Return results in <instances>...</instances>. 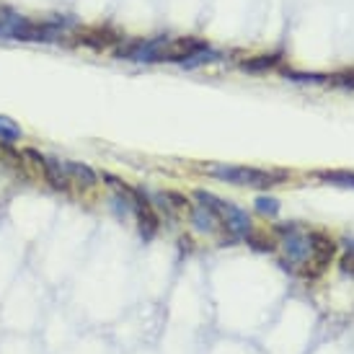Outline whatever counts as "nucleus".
Here are the masks:
<instances>
[{"label": "nucleus", "mask_w": 354, "mask_h": 354, "mask_svg": "<svg viewBox=\"0 0 354 354\" xmlns=\"http://www.w3.org/2000/svg\"><path fill=\"white\" fill-rule=\"evenodd\" d=\"M171 37H153V39H122L111 50V55L135 65H160L166 62V52Z\"/></svg>", "instance_id": "nucleus-2"}, {"label": "nucleus", "mask_w": 354, "mask_h": 354, "mask_svg": "<svg viewBox=\"0 0 354 354\" xmlns=\"http://www.w3.org/2000/svg\"><path fill=\"white\" fill-rule=\"evenodd\" d=\"M217 217H220V225L230 233V241H233V243H236L238 238H246V236L254 233L251 215H248L246 209H241L238 205H233V202H223Z\"/></svg>", "instance_id": "nucleus-5"}, {"label": "nucleus", "mask_w": 354, "mask_h": 354, "mask_svg": "<svg viewBox=\"0 0 354 354\" xmlns=\"http://www.w3.org/2000/svg\"><path fill=\"white\" fill-rule=\"evenodd\" d=\"M122 37H119L117 31L111 29H104V26H96V29H80L70 37V44H78V47H88V50H96V52H104V50H114Z\"/></svg>", "instance_id": "nucleus-6"}, {"label": "nucleus", "mask_w": 354, "mask_h": 354, "mask_svg": "<svg viewBox=\"0 0 354 354\" xmlns=\"http://www.w3.org/2000/svg\"><path fill=\"white\" fill-rule=\"evenodd\" d=\"M279 73L285 75L290 83H300V86H321V83H328V75L326 73H308V70H292L282 65Z\"/></svg>", "instance_id": "nucleus-11"}, {"label": "nucleus", "mask_w": 354, "mask_h": 354, "mask_svg": "<svg viewBox=\"0 0 354 354\" xmlns=\"http://www.w3.org/2000/svg\"><path fill=\"white\" fill-rule=\"evenodd\" d=\"M207 176L225 181L233 187H248V189H272L285 184L290 174L282 168H254V166H227V163H209L202 168Z\"/></svg>", "instance_id": "nucleus-1"}, {"label": "nucleus", "mask_w": 354, "mask_h": 354, "mask_svg": "<svg viewBox=\"0 0 354 354\" xmlns=\"http://www.w3.org/2000/svg\"><path fill=\"white\" fill-rule=\"evenodd\" d=\"M339 266H342V272H344L346 277H352V279H354V248H352V251H346V254L342 256Z\"/></svg>", "instance_id": "nucleus-18"}, {"label": "nucleus", "mask_w": 354, "mask_h": 354, "mask_svg": "<svg viewBox=\"0 0 354 354\" xmlns=\"http://www.w3.org/2000/svg\"><path fill=\"white\" fill-rule=\"evenodd\" d=\"M62 168L68 174L70 184H75L78 189H93L99 184V174L88 166V163H80V160H62Z\"/></svg>", "instance_id": "nucleus-7"}, {"label": "nucleus", "mask_w": 354, "mask_h": 354, "mask_svg": "<svg viewBox=\"0 0 354 354\" xmlns=\"http://www.w3.org/2000/svg\"><path fill=\"white\" fill-rule=\"evenodd\" d=\"M189 212V220H192V225L197 227L199 233H217L220 230V217H217V212H212L209 207H205V205H192L187 209Z\"/></svg>", "instance_id": "nucleus-9"}, {"label": "nucleus", "mask_w": 354, "mask_h": 354, "mask_svg": "<svg viewBox=\"0 0 354 354\" xmlns=\"http://www.w3.org/2000/svg\"><path fill=\"white\" fill-rule=\"evenodd\" d=\"M39 171H41V176H44V181H47L55 192H70V189H73L68 174H65V168H62V160L44 158V163H41Z\"/></svg>", "instance_id": "nucleus-8"}, {"label": "nucleus", "mask_w": 354, "mask_h": 354, "mask_svg": "<svg viewBox=\"0 0 354 354\" xmlns=\"http://www.w3.org/2000/svg\"><path fill=\"white\" fill-rule=\"evenodd\" d=\"M277 236H282V248L290 264H305L310 256V236L300 230V225L295 223H282L274 227Z\"/></svg>", "instance_id": "nucleus-4"}, {"label": "nucleus", "mask_w": 354, "mask_h": 354, "mask_svg": "<svg viewBox=\"0 0 354 354\" xmlns=\"http://www.w3.org/2000/svg\"><path fill=\"white\" fill-rule=\"evenodd\" d=\"M21 138H24L21 124H16L10 117H3V114H0V142H19Z\"/></svg>", "instance_id": "nucleus-14"}, {"label": "nucleus", "mask_w": 354, "mask_h": 354, "mask_svg": "<svg viewBox=\"0 0 354 354\" xmlns=\"http://www.w3.org/2000/svg\"><path fill=\"white\" fill-rule=\"evenodd\" d=\"M225 59V52L215 50L212 44L207 47V50L197 52V55H192V57H187L184 62H181V68L187 70H194V68H205V65H215V62H223Z\"/></svg>", "instance_id": "nucleus-12"}, {"label": "nucleus", "mask_w": 354, "mask_h": 354, "mask_svg": "<svg viewBox=\"0 0 354 354\" xmlns=\"http://www.w3.org/2000/svg\"><path fill=\"white\" fill-rule=\"evenodd\" d=\"M313 176L318 181H324V184H331V187L354 189V171H344V168H339V171H315Z\"/></svg>", "instance_id": "nucleus-13"}, {"label": "nucleus", "mask_w": 354, "mask_h": 354, "mask_svg": "<svg viewBox=\"0 0 354 354\" xmlns=\"http://www.w3.org/2000/svg\"><path fill=\"white\" fill-rule=\"evenodd\" d=\"M246 241H248V246L256 248V251H261V254H272V251L277 248L272 241H266V238H261V236H254V233L246 236Z\"/></svg>", "instance_id": "nucleus-17"}, {"label": "nucleus", "mask_w": 354, "mask_h": 354, "mask_svg": "<svg viewBox=\"0 0 354 354\" xmlns=\"http://www.w3.org/2000/svg\"><path fill=\"white\" fill-rule=\"evenodd\" d=\"M277 68H282V52L256 55V57H248L241 62V70L251 73V75H261V73H269V70H277Z\"/></svg>", "instance_id": "nucleus-10"}, {"label": "nucleus", "mask_w": 354, "mask_h": 354, "mask_svg": "<svg viewBox=\"0 0 354 354\" xmlns=\"http://www.w3.org/2000/svg\"><path fill=\"white\" fill-rule=\"evenodd\" d=\"M328 83L331 86H342V88H354V70H342V73L328 75Z\"/></svg>", "instance_id": "nucleus-16"}, {"label": "nucleus", "mask_w": 354, "mask_h": 354, "mask_svg": "<svg viewBox=\"0 0 354 354\" xmlns=\"http://www.w3.org/2000/svg\"><path fill=\"white\" fill-rule=\"evenodd\" d=\"M310 236V256H308V261L300 264V274L305 279H315V277H321L331 266V259L336 256V243L331 238L321 233V230H313V233H308Z\"/></svg>", "instance_id": "nucleus-3"}, {"label": "nucleus", "mask_w": 354, "mask_h": 354, "mask_svg": "<svg viewBox=\"0 0 354 354\" xmlns=\"http://www.w3.org/2000/svg\"><path fill=\"white\" fill-rule=\"evenodd\" d=\"M178 246H181V251H184V254H189V251H192V246H194V243H192L189 238H181V241H178Z\"/></svg>", "instance_id": "nucleus-19"}, {"label": "nucleus", "mask_w": 354, "mask_h": 354, "mask_svg": "<svg viewBox=\"0 0 354 354\" xmlns=\"http://www.w3.org/2000/svg\"><path fill=\"white\" fill-rule=\"evenodd\" d=\"M254 207L259 209V212H261V215H266V217H277V215H279V199L269 197V194H261V197H256Z\"/></svg>", "instance_id": "nucleus-15"}]
</instances>
